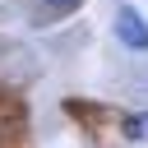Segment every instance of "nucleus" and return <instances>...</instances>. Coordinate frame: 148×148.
<instances>
[{
	"mask_svg": "<svg viewBox=\"0 0 148 148\" xmlns=\"http://www.w3.org/2000/svg\"><path fill=\"white\" fill-rule=\"evenodd\" d=\"M120 134H125L130 143H148V111H130V116H120Z\"/></svg>",
	"mask_w": 148,
	"mask_h": 148,
	"instance_id": "2",
	"label": "nucleus"
},
{
	"mask_svg": "<svg viewBox=\"0 0 148 148\" xmlns=\"http://www.w3.org/2000/svg\"><path fill=\"white\" fill-rule=\"evenodd\" d=\"M116 37H120L130 51H148V23H143V14L130 9V5H120V9H116Z\"/></svg>",
	"mask_w": 148,
	"mask_h": 148,
	"instance_id": "1",
	"label": "nucleus"
},
{
	"mask_svg": "<svg viewBox=\"0 0 148 148\" xmlns=\"http://www.w3.org/2000/svg\"><path fill=\"white\" fill-rule=\"evenodd\" d=\"M42 5H46L51 14H69V9H79L83 0H42Z\"/></svg>",
	"mask_w": 148,
	"mask_h": 148,
	"instance_id": "3",
	"label": "nucleus"
}]
</instances>
